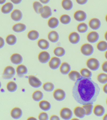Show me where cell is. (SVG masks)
<instances>
[{
	"instance_id": "ba28073f",
	"label": "cell",
	"mask_w": 107,
	"mask_h": 120,
	"mask_svg": "<svg viewBox=\"0 0 107 120\" xmlns=\"http://www.w3.org/2000/svg\"><path fill=\"white\" fill-rule=\"evenodd\" d=\"M60 114L63 119L66 120H70L73 116V113L71 110L67 108L62 109L60 111Z\"/></svg>"
},
{
	"instance_id": "5bb4252c",
	"label": "cell",
	"mask_w": 107,
	"mask_h": 120,
	"mask_svg": "<svg viewBox=\"0 0 107 120\" xmlns=\"http://www.w3.org/2000/svg\"><path fill=\"white\" fill-rule=\"evenodd\" d=\"M11 117L15 119L20 118L22 115V111L19 108L15 107L11 111L10 113Z\"/></svg>"
},
{
	"instance_id": "7c38bea8",
	"label": "cell",
	"mask_w": 107,
	"mask_h": 120,
	"mask_svg": "<svg viewBox=\"0 0 107 120\" xmlns=\"http://www.w3.org/2000/svg\"><path fill=\"white\" fill-rule=\"evenodd\" d=\"M50 55L49 52L46 51L41 52L38 56V60L42 63L46 64L48 63L50 59Z\"/></svg>"
},
{
	"instance_id": "e0dca14e",
	"label": "cell",
	"mask_w": 107,
	"mask_h": 120,
	"mask_svg": "<svg viewBox=\"0 0 107 120\" xmlns=\"http://www.w3.org/2000/svg\"><path fill=\"white\" fill-rule=\"evenodd\" d=\"M40 15L42 18L45 19L49 18L51 16L52 12L50 7L46 5L43 6V11Z\"/></svg>"
},
{
	"instance_id": "11a10c76",
	"label": "cell",
	"mask_w": 107,
	"mask_h": 120,
	"mask_svg": "<svg viewBox=\"0 0 107 120\" xmlns=\"http://www.w3.org/2000/svg\"><path fill=\"white\" fill-rule=\"evenodd\" d=\"M103 120H107V113L105 114L103 117Z\"/></svg>"
},
{
	"instance_id": "f1b7e54d",
	"label": "cell",
	"mask_w": 107,
	"mask_h": 120,
	"mask_svg": "<svg viewBox=\"0 0 107 120\" xmlns=\"http://www.w3.org/2000/svg\"><path fill=\"white\" fill-rule=\"evenodd\" d=\"M68 76L71 80L76 81L78 79L82 77L80 73L76 71H71L68 74Z\"/></svg>"
},
{
	"instance_id": "2e32d148",
	"label": "cell",
	"mask_w": 107,
	"mask_h": 120,
	"mask_svg": "<svg viewBox=\"0 0 107 120\" xmlns=\"http://www.w3.org/2000/svg\"><path fill=\"white\" fill-rule=\"evenodd\" d=\"M23 15L22 13L18 9H15L13 11L11 15V19L15 21H19L21 20Z\"/></svg>"
},
{
	"instance_id": "f907efd6",
	"label": "cell",
	"mask_w": 107,
	"mask_h": 120,
	"mask_svg": "<svg viewBox=\"0 0 107 120\" xmlns=\"http://www.w3.org/2000/svg\"><path fill=\"white\" fill-rule=\"evenodd\" d=\"M41 3L46 4L50 2V0H39Z\"/></svg>"
},
{
	"instance_id": "d6986e66",
	"label": "cell",
	"mask_w": 107,
	"mask_h": 120,
	"mask_svg": "<svg viewBox=\"0 0 107 120\" xmlns=\"http://www.w3.org/2000/svg\"><path fill=\"white\" fill-rule=\"evenodd\" d=\"M48 38V39L51 42L55 43L59 40V36L57 32L55 31H52L49 33Z\"/></svg>"
},
{
	"instance_id": "681fc988",
	"label": "cell",
	"mask_w": 107,
	"mask_h": 120,
	"mask_svg": "<svg viewBox=\"0 0 107 120\" xmlns=\"http://www.w3.org/2000/svg\"><path fill=\"white\" fill-rule=\"evenodd\" d=\"M103 90L105 93L107 94V83L103 86Z\"/></svg>"
},
{
	"instance_id": "ac0fdd59",
	"label": "cell",
	"mask_w": 107,
	"mask_h": 120,
	"mask_svg": "<svg viewBox=\"0 0 107 120\" xmlns=\"http://www.w3.org/2000/svg\"><path fill=\"white\" fill-rule=\"evenodd\" d=\"M10 60L14 64L18 65L22 63L23 58L20 54L15 53L11 55L10 57Z\"/></svg>"
},
{
	"instance_id": "680465c9",
	"label": "cell",
	"mask_w": 107,
	"mask_h": 120,
	"mask_svg": "<svg viewBox=\"0 0 107 120\" xmlns=\"http://www.w3.org/2000/svg\"><path fill=\"white\" fill-rule=\"evenodd\" d=\"M1 87V84L0 82V89Z\"/></svg>"
},
{
	"instance_id": "6f0895ef",
	"label": "cell",
	"mask_w": 107,
	"mask_h": 120,
	"mask_svg": "<svg viewBox=\"0 0 107 120\" xmlns=\"http://www.w3.org/2000/svg\"><path fill=\"white\" fill-rule=\"evenodd\" d=\"M105 20H106V21L107 22V14L106 15V17H105Z\"/></svg>"
},
{
	"instance_id": "8fae6325",
	"label": "cell",
	"mask_w": 107,
	"mask_h": 120,
	"mask_svg": "<svg viewBox=\"0 0 107 120\" xmlns=\"http://www.w3.org/2000/svg\"><path fill=\"white\" fill-rule=\"evenodd\" d=\"M53 96L57 101H61L65 98L66 94L65 92L61 89H57L54 92Z\"/></svg>"
},
{
	"instance_id": "cb8c5ba5",
	"label": "cell",
	"mask_w": 107,
	"mask_h": 120,
	"mask_svg": "<svg viewBox=\"0 0 107 120\" xmlns=\"http://www.w3.org/2000/svg\"><path fill=\"white\" fill-rule=\"evenodd\" d=\"M26 29V25L22 23H18L13 26V31L17 33H20L24 31Z\"/></svg>"
},
{
	"instance_id": "484cf974",
	"label": "cell",
	"mask_w": 107,
	"mask_h": 120,
	"mask_svg": "<svg viewBox=\"0 0 107 120\" xmlns=\"http://www.w3.org/2000/svg\"><path fill=\"white\" fill-rule=\"evenodd\" d=\"M38 45L40 48L43 50H46L49 47V42L46 39H40L38 41Z\"/></svg>"
},
{
	"instance_id": "d6a6232c",
	"label": "cell",
	"mask_w": 107,
	"mask_h": 120,
	"mask_svg": "<svg viewBox=\"0 0 107 120\" xmlns=\"http://www.w3.org/2000/svg\"><path fill=\"white\" fill-rule=\"evenodd\" d=\"M88 25L84 22H81L78 25L77 29L78 31L80 33H84L88 31Z\"/></svg>"
},
{
	"instance_id": "c3c4849f",
	"label": "cell",
	"mask_w": 107,
	"mask_h": 120,
	"mask_svg": "<svg viewBox=\"0 0 107 120\" xmlns=\"http://www.w3.org/2000/svg\"><path fill=\"white\" fill-rule=\"evenodd\" d=\"M50 120H60V119L58 116H56V115H53L50 117Z\"/></svg>"
},
{
	"instance_id": "83f0119b",
	"label": "cell",
	"mask_w": 107,
	"mask_h": 120,
	"mask_svg": "<svg viewBox=\"0 0 107 120\" xmlns=\"http://www.w3.org/2000/svg\"><path fill=\"white\" fill-rule=\"evenodd\" d=\"M33 6L34 10L37 14H41L43 12V6L39 2H34L33 3Z\"/></svg>"
},
{
	"instance_id": "277c9868",
	"label": "cell",
	"mask_w": 107,
	"mask_h": 120,
	"mask_svg": "<svg viewBox=\"0 0 107 120\" xmlns=\"http://www.w3.org/2000/svg\"><path fill=\"white\" fill-rule=\"evenodd\" d=\"M80 51L84 55L90 56L93 53L94 48L91 44L86 43L82 45L80 48Z\"/></svg>"
},
{
	"instance_id": "f6af8a7d",
	"label": "cell",
	"mask_w": 107,
	"mask_h": 120,
	"mask_svg": "<svg viewBox=\"0 0 107 120\" xmlns=\"http://www.w3.org/2000/svg\"><path fill=\"white\" fill-rule=\"evenodd\" d=\"M88 0H76V2L79 4L83 5L85 4L88 2Z\"/></svg>"
},
{
	"instance_id": "5b68a950",
	"label": "cell",
	"mask_w": 107,
	"mask_h": 120,
	"mask_svg": "<svg viewBox=\"0 0 107 120\" xmlns=\"http://www.w3.org/2000/svg\"><path fill=\"white\" fill-rule=\"evenodd\" d=\"M86 38L89 43L94 44L96 43L99 40V34L98 33L95 31H92L88 34Z\"/></svg>"
},
{
	"instance_id": "ab89813d",
	"label": "cell",
	"mask_w": 107,
	"mask_h": 120,
	"mask_svg": "<svg viewBox=\"0 0 107 120\" xmlns=\"http://www.w3.org/2000/svg\"><path fill=\"white\" fill-rule=\"evenodd\" d=\"M98 81L102 84H105L107 83V75L105 73H100L98 75Z\"/></svg>"
},
{
	"instance_id": "74e56055",
	"label": "cell",
	"mask_w": 107,
	"mask_h": 120,
	"mask_svg": "<svg viewBox=\"0 0 107 120\" xmlns=\"http://www.w3.org/2000/svg\"><path fill=\"white\" fill-rule=\"evenodd\" d=\"M7 89L9 91L13 92L17 90V86L14 82L10 81L8 83L7 85Z\"/></svg>"
},
{
	"instance_id": "836d02e7",
	"label": "cell",
	"mask_w": 107,
	"mask_h": 120,
	"mask_svg": "<svg viewBox=\"0 0 107 120\" xmlns=\"http://www.w3.org/2000/svg\"><path fill=\"white\" fill-rule=\"evenodd\" d=\"M54 53L56 56L59 57H62L65 53L64 49L61 47H57L54 50Z\"/></svg>"
},
{
	"instance_id": "60d3db41",
	"label": "cell",
	"mask_w": 107,
	"mask_h": 120,
	"mask_svg": "<svg viewBox=\"0 0 107 120\" xmlns=\"http://www.w3.org/2000/svg\"><path fill=\"white\" fill-rule=\"evenodd\" d=\"M82 76L86 78H91L92 76V72L86 68H83L80 71Z\"/></svg>"
},
{
	"instance_id": "e575fe53",
	"label": "cell",
	"mask_w": 107,
	"mask_h": 120,
	"mask_svg": "<svg viewBox=\"0 0 107 120\" xmlns=\"http://www.w3.org/2000/svg\"><path fill=\"white\" fill-rule=\"evenodd\" d=\"M6 41L8 45H13L16 43L17 38L14 35L9 34L7 37Z\"/></svg>"
},
{
	"instance_id": "db71d44e",
	"label": "cell",
	"mask_w": 107,
	"mask_h": 120,
	"mask_svg": "<svg viewBox=\"0 0 107 120\" xmlns=\"http://www.w3.org/2000/svg\"><path fill=\"white\" fill-rule=\"evenodd\" d=\"M28 120H37L36 119H35V118H34V117H29V118L28 119H27Z\"/></svg>"
},
{
	"instance_id": "f546056e",
	"label": "cell",
	"mask_w": 107,
	"mask_h": 120,
	"mask_svg": "<svg viewBox=\"0 0 107 120\" xmlns=\"http://www.w3.org/2000/svg\"><path fill=\"white\" fill-rule=\"evenodd\" d=\"M27 36L30 40L34 41L38 39L39 37V34L38 32L35 30H31L28 32Z\"/></svg>"
},
{
	"instance_id": "44dd1931",
	"label": "cell",
	"mask_w": 107,
	"mask_h": 120,
	"mask_svg": "<svg viewBox=\"0 0 107 120\" xmlns=\"http://www.w3.org/2000/svg\"><path fill=\"white\" fill-rule=\"evenodd\" d=\"M70 70L71 67L67 63L64 62L61 64L60 67V71L63 75H67L70 72Z\"/></svg>"
},
{
	"instance_id": "8d00e7d4",
	"label": "cell",
	"mask_w": 107,
	"mask_h": 120,
	"mask_svg": "<svg viewBox=\"0 0 107 120\" xmlns=\"http://www.w3.org/2000/svg\"><path fill=\"white\" fill-rule=\"evenodd\" d=\"M60 20L61 23L64 24H68L70 23L71 21L70 17L67 15H62L60 17Z\"/></svg>"
},
{
	"instance_id": "b9f144b4",
	"label": "cell",
	"mask_w": 107,
	"mask_h": 120,
	"mask_svg": "<svg viewBox=\"0 0 107 120\" xmlns=\"http://www.w3.org/2000/svg\"><path fill=\"white\" fill-rule=\"evenodd\" d=\"M43 87L44 90L47 92L52 91L54 89V85L50 82H47L44 83Z\"/></svg>"
},
{
	"instance_id": "52a82bcc",
	"label": "cell",
	"mask_w": 107,
	"mask_h": 120,
	"mask_svg": "<svg viewBox=\"0 0 107 120\" xmlns=\"http://www.w3.org/2000/svg\"><path fill=\"white\" fill-rule=\"evenodd\" d=\"M74 17L77 21L82 22L86 20L87 18V15L84 11L82 10H78L74 13Z\"/></svg>"
},
{
	"instance_id": "4316f807",
	"label": "cell",
	"mask_w": 107,
	"mask_h": 120,
	"mask_svg": "<svg viewBox=\"0 0 107 120\" xmlns=\"http://www.w3.org/2000/svg\"><path fill=\"white\" fill-rule=\"evenodd\" d=\"M61 5L63 8L66 10H71L73 7V3L71 0H63Z\"/></svg>"
},
{
	"instance_id": "d590c367",
	"label": "cell",
	"mask_w": 107,
	"mask_h": 120,
	"mask_svg": "<svg viewBox=\"0 0 107 120\" xmlns=\"http://www.w3.org/2000/svg\"><path fill=\"white\" fill-rule=\"evenodd\" d=\"M43 97V93L40 91H36L34 92L32 94L33 99L35 101H37V102L42 100Z\"/></svg>"
},
{
	"instance_id": "d4e9b609",
	"label": "cell",
	"mask_w": 107,
	"mask_h": 120,
	"mask_svg": "<svg viewBox=\"0 0 107 120\" xmlns=\"http://www.w3.org/2000/svg\"><path fill=\"white\" fill-rule=\"evenodd\" d=\"M13 4L10 2H8L2 6L1 11L3 13L5 14H8L10 13L13 8Z\"/></svg>"
},
{
	"instance_id": "7a4b0ae2",
	"label": "cell",
	"mask_w": 107,
	"mask_h": 120,
	"mask_svg": "<svg viewBox=\"0 0 107 120\" xmlns=\"http://www.w3.org/2000/svg\"><path fill=\"white\" fill-rule=\"evenodd\" d=\"M15 74V71L13 67L8 66L4 68L2 75L3 78L9 79L12 78Z\"/></svg>"
},
{
	"instance_id": "ffe728a7",
	"label": "cell",
	"mask_w": 107,
	"mask_h": 120,
	"mask_svg": "<svg viewBox=\"0 0 107 120\" xmlns=\"http://www.w3.org/2000/svg\"><path fill=\"white\" fill-rule=\"evenodd\" d=\"M16 72L18 76L20 78H22L24 75L27 74L28 70L25 66L20 64L17 67Z\"/></svg>"
},
{
	"instance_id": "8992f818",
	"label": "cell",
	"mask_w": 107,
	"mask_h": 120,
	"mask_svg": "<svg viewBox=\"0 0 107 120\" xmlns=\"http://www.w3.org/2000/svg\"><path fill=\"white\" fill-rule=\"evenodd\" d=\"M88 24L89 27L94 30H98L101 26V22L100 20L96 18L91 19L89 21Z\"/></svg>"
},
{
	"instance_id": "bcb514c9",
	"label": "cell",
	"mask_w": 107,
	"mask_h": 120,
	"mask_svg": "<svg viewBox=\"0 0 107 120\" xmlns=\"http://www.w3.org/2000/svg\"><path fill=\"white\" fill-rule=\"evenodd\" d=\"M4 45V41L3 38L0 37V49L2 48Z\"/></svg>"
},
{
	"instance_id": "30bf717a",
	"label": "cell",
	"mask_w": 107,
	"mask_h": 120,
	"mask_svg": "<svg viewBox=\"0 0 107 120\" xmlns=\"http://www.w3.org/2000/svg\"><path fill=\"white\" fill-rule=\"evenodd\" d=\"M61 61L58 57H53L49 63V66L51 69L55 70L57 69L61 65Z\"/></svg>"
},
{
	"instance_id": "4fadbf2b",
	"label": "cell",
	"mask_w": 107,
	"mask_h": 120,
	"mask_svg": "<svg viewBox=\"0 0 107 120\" xmlns=\"http://www.w3.org/2000/svg\"><path fill=\"white\" fill-rule=\"evenodd\" d=\"M68 39L70 43L73 44H76L79 42L80 40V37L77 33L73 32L69 34Z\"/></svg>"
},
{
	"instance_id": "603a6c76",
	"label": "cell",
	"mask_w": 107,
	"mask_h": 120,
	"mask_svg": "<svg viewBox=\"0 0 107 120\" xmlns=\"http://www.w3.org/2000/svg\"><path fill=\"white\" fill-rule=\"evenodd\" d=\"M59 21L58 19L54 17L50 18L48 21V25L51 29H55L59 25Z\"/></svg>"
},
{
	"instance_id": "7402d4cb",
	"label": "cell",
	"mask_w": 107,
	"mask_h": 120,
	"mask_svg": "<svg viewBox=\"0 0 107 120\" xmlns=\"http://www.w3.org/2000/svg\"><path fill=\"white\" fill-rule=\"evenodd\" d=\"M93 112L95 115L98 117H101L105 113V109L101 105H97L94 108Z\"/></svg>"
},
{
	"instance_id": "9f6ffc18",
	"label": "cell",
	"mask_w": 107,
	"mask_h": 120,
	"mask_svg": "<svg viewBox=\"0 0 107 120\" xmlns=\"http://www.w3.org/2000/svg\"><path fill=\"white\" fill-rule=\"evenodd\" d=\"M105 58L107 60V50L106 51V52H105Z\"/></svg>"
},
{
	"instance_id": "f5cc1de1",
	"label": "cell",
	"mask_w": 107,
	"mask_h": 120,
	"mask_svg": "<svg viewBox=\"0 0 107 120\" xmlns=\"http://www.w3.org/2000/svg\"><path fill=\"white\" fill-rule=\"evenodd\" d=\"M104 38L106 41L107 42V31L105 33V35H104Z\"/></svg>"
},
{
	"instance_id": "816d5d0a",
	"label": "cell",
	"mask_w": 107,
	"mask_h": 120,
	"mask_svg": "<svg viewBox=\"0 0 107 120\" xmlns=\"http://www.w3.org/2000/svg\"><path fill=\"white\" fill-rule=\"evenodd\" d=\"M6 0H0V4H2L4 3Z\"/></svg>"
},
{
	"instance_id": "3957f363",
	"label": "cell",
	"mask_w": 107,
	"mask_h": 120,
	"mask_svg": "<svg viewBox=\"0 0 107 120\" xmlns=\"http://www.w3.org/2000/svg\"><path fill=\"white\" fill-rule=\"evenodd\" d=\"M87 67L93 71H96L99 69L100 64L97 59L91 58L87 60L86 63Z\"/></svg>"
},
{
	"instance_id": "f35d334b",
	"label": "cell",
	"mask_w": 107,
	"mask_h": 120,
	"mask_svg": "<svg viewBox=\"0 0 107 120\" xmlns=\"http://www.w3.org/2000/svg\"><path fill=\"white\" fill-rule=\"evenodd\" d=\"M93 105L92 104H90L84 105L82 106V107L85 111L86 115L87 116H89L92 114L93 108Z\"/></svg>"
},
{
	"instance_id": "1f68e13d",
	"label": "cell",
	"mask_w": 107,
	"mask_h": 120,
	"mask_svg": "<svg viewBox=\"0 0 107 120\" xmlns=\"http://www.w3.org/2000/svg\"><path fill=\"white\" fill-rule=\"evenodd\" d=\"M39 105L40 108L45 111L50 110L51 108V106L50 103L45 100H42L40 101L39 103Z\"/></svg>"
},
{
	"instance_id": "7bdbcfd3",
	"label": "cell",
	"mask_w": 107,
	"mask_h": 120,
	"mask_svg": "<svg viewBox=\"0 0 107 120\" xmlns=\"http://www.w3.org/2000/svg\"><path fill=\"white\" fill-rule=\"evenodd\" d=\"M38 119L41 120H48L49 119L47 114L45 112H42L38 115Z\"/></svg>"
},
{
	"instance_id": "4dcf8cb0",
	"label": "cell",
	"mask_w": 107,
	"mask_h": 120,
	"mask_svg": "<svg viewBox=\"0 0 107 120\" xmlns=\"http://www.w3.org/2000/svg\"><path fill=\"white\" fill-rule=\"evenodd\" d=\"M97 49L99 51L104 52L107 50V41L102 40L98 43L96 45Z\"/></svg>"
},
{
	"instance_id": "6da1fadb",
	"label": "cell",
	"mask_w": 107,
	"mask_h": 120,
	"mask_svg": "<svg viewBox=\"0 0 107 120\" xmlns=\"http://www.w3.org/2000/svg\"><path fill=\"white\" fill-rule=\"evenodd\" d=\"M100 91L98 85L92 79L82 77L75 82L72 94L76 101L81 105L93 104L96 101Z\"/></svg>"
},
{
	"instance_id": "91938a15",
	"label": "cell",
	"mask_w": 107,
	"mask_h": 120,
	"mask_svg": "<svg viewBox=\"0 0 107 120\" xmlns=\"http://www.w3.org/2000/svg\"><path fill=\"white\" fill-rule=\"evenodd\" d=\"M106 102H107V101H106Z\"/></svg>"
},
{
	"instance_id": "ee69618b",
	"label": "cell",
	"mask_w": 107,
	"mask_h": 120,
	"mask_svg": "<svg viewBox=\"0 0 107 120\" xmlns=\"http://www.w3.org/2000/svg\"><path fill=\"white\" fill-rule=\"evenodd\" d=\"M102 69L104 72L107 73V61L104 62L102 64Z\"/></svg>"
},
{
	"instance_id": "7dc6e473",
	"label": "cell",
	"mask_w": 107,
	"mask_h": 120,
	"mask_svg": "<svg viewBox=\"0 0 107 120\" xmlns=\"http://www.w3.org/2000/svg\"><path fill=\"white\" fill-rule=\"evenodd\" d=\"M11 1L15 4H19L21 2L22 0H10Z\"/></svg>"
},
{
	"instance_id": "9c48e42d",
	"label": "cell",
	"mask_w": 107,
	"mask_h": 120,
	"mask_svg": "<svg viewBox=\"0 0 107 120\" xmlns=\"http://www.w3.org/2000/svg\"><path fill=\"white\" fill-rule=\"evenodd\" d=\"M29 84L33 87L38 88L42 84V82L36 77L33 75H30L28 77Z\"/></svg>"
},
{
	"instance_id": "9a60e30c",
	"label": "cell",
	"mask_w": 107,
	"mask_h": 120,
	"mask_svg": "<svg viewBox=\"0 0 107 120\" xmlns=\"http://www.w3.org/2000/svg\"><path fill=\"white\" fill-rule=\"evenodd\" d=\"M74 112L77 117L81 119L84 118L86 115L85 111L82 107H76L74 109Z\"/></svg>"
}]
</instances>
